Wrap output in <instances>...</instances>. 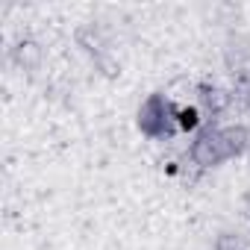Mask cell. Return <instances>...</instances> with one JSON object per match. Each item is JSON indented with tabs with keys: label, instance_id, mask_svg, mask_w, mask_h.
I'll return each instance as SVG.
<instances>
[{
	"label": "cell",
	"instance_id": "cell-1",
	"mask_svg": "<svg viewBox=\"0 0 250 250\" xmlns=\"http://www.w3.org/2000/svg\"><path fill=\"white\" fill-rule=\"evenodd\" d=\"M247 150H250L247 127H206L191 145V159L200 168H218L227 159H235Z\"/></svg>",
	"mask_w": 250,
	"mask_h": 250
},
{
	"label": "cell",
	"instance_id": "cell-2",
	"mask_svg": "<svg viewBox=\"0 0 250 250\" xmlns=\"http://www.w3.org/2000/svg\"><path fill=\"white\" fill-rule=\"evenodd\" d=\"M139 130L147 139H171L177 127V106L165 94H150L139 109Z\"/></svg>",
	"mask_w": 250,
	"mask_h": 250
},
{
	"label": "cell",
	"instance_id": "cell-3",
	"mask_svg": "<svg viewBox=\"0 0 250 250\" xmlns=\"http://www.w3.org/2000/svg\"><path fill=\"white\" fill-rule=\"evenodd\" d=\"M227 103H229V97H227L221 88H209V85L200 88V106H203V112H206L209 118H218V115L227 109Z\"/></svg>",
	"mask_w": 250,
	"mask_h": 250
},
{
	"label": "cell",
	"instance_id": "cell-4",
	"mask_svg": "<svg viewBox=\"0 0 250 250\" xmlns=\"http://www.w3.org/2000/svg\"><path fill=\"white\" fill-rule=\"evenodd\" d=\"M197 124H200V112L194 106H177V127L180 130H197Z\"/></svg>",
	"mask_w": 250,
	"mask_h": 250
},
{
	"label": "cell",
	"instance_id": "cell-5",
	"mask_svg": "<svg viewBox=\"0 0 250 250\" xmlns=\"http://www.w3.org/2000/svg\"><path fill=\"white\" fill-rule=\"evenodd\" d=\"M215 250H247V244L238 232H221L215 241Z\"/></svg>",
	"mask_w": 250,
	"mask_h": 250
}]
</instances>
